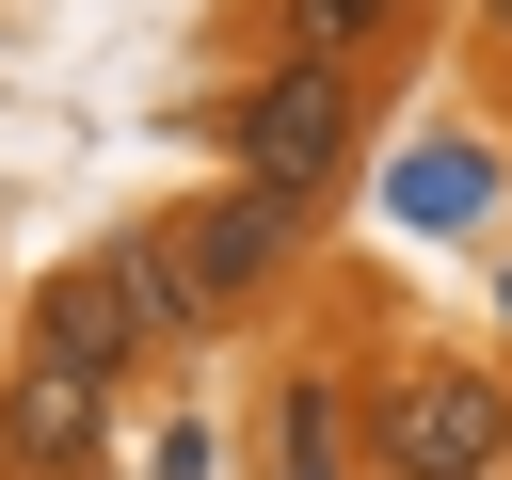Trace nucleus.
Listing matches in <instances>:
<instances>
[{
    "label": "nucleus",
    "mask_w": 512,
    "mask_h": 480,
    "mask_svg": "<svg viewBox=\"0 0 512 480\" xmlns=\"http://www.w3.org/2000/svg\"><path fill=\"white\" fill-rule=\"evenodd\" d=\"M400 16H416V0H272L288 64H368V48H400Z\"/></svg>",
    "instance_id": "423d86ee"
},
{
    "label": "nucleus",
    "mask_w": 512,
    "mask_h": 480,
    "mask_svg": "<svg viewBox=\"0 0 512 480\" xmlns=\"http://www.w3.org/2000/svg\"><path fill=\"white\" fill-rule=\"evenodd\" d=\"M352 128H368V112H352V64H272V80L224 96V160H240L256 192H304V208L352 176Z\"/></svg>",
    "instance_id": "7ed1b4c3"
},
{
    "label": "nucleus",
    "mask_w": 512,
    "mask_h": 480,
    "mask_svg": "<svg viewBox=\"0 0 512 480\" xmlns=\"http://www.w3.org/2000/svg\"><path fill=\"white\" fill-rule=\"evenodd\" d=\"M480 32H496V48H512V0H480Z\"/></svg>",
    "instance_id": "6e6552de"
},
{
    "label": "nucleus",
    "mask_w": 512,
    "mask_h": 480,
    "mask_svg": "<svg viewBox=\"0 0 512 480\" xmlns=\"http://www.w3.org/2000/svg\"><path fill=\"white\" fill-rule=\"evenodd\" d=\"M144 336H176V288H160V256H144V240L64 256V272L32 288V352L96 368V384H128V352H144Z\"/></svg>",
    "instance_id": "20e7f679"
},
{
    "label": "nucleus",
    "mask_w": 512,
    "mask_h": 480,
    "mask_svg": "<svg viewBox=\"0 0 512 480\" xmlns=\"http://www.w3.org/2000/svg\"><path fill=\"white\" fill-rule=\"evenodd\" d=\"M288 480H336V400L288 384Z\"/></svg>",
    "instance_id": "0eeeda50"
},
{
    "label": "nucleus",
    "mask_w": 512,
    "mask_h": 480,
    "mask_svg": "<svg viewBox=\"0 0 512 480\" xmlns=\"http://www.w3.org/2000/svg\"><path fill=\"white\" fill-rule=\"evenodd\" d=\"M144 256H160V288H176V320H240L288 256H304V192H256V176H224V192H192L176 224H144Z\"/></svg>",
    "instance_id": "f257e3e1"
},
{
    "label": "nucleus",
    "mask_w": 512,
    "mask_h": 480,
    "mask_svg": "<svg viewBox=\"0 0 512 480\" xmlns=\"http://www.w3.org/2000/svg\"><path fill=\"white\" fill-rule=\"evenodd\" d=\"M368 464L384 480H496L512 464V384L496 368H384L368 384Z\"/></svg>",
    "instance_id": "f03ea898"
},
{
    "label": "nucleus",
    "mask_w": 512,
    "mask_h": 480,
    "mask_svg": "<svg viewBox=\"0 0 512 480\" xmlns=\"http://www.w3.org/2000/svg\"><path fill=\"white\" fill-rule=\"evenodd\" d=\"M96 416H112V384L16 336V368H0V464H48L64 480V464H96Z\"/></svg>",
    "instance_id": "39448f33"
},
{
    "label": "nucleus",
    "mask_w": 512,
    "mask_h": 480,
    "mask_svg": "<svg viewBox=\"0 0 512 480\" xmlns=\"http://www.w3.org/2000/svg\"><path fill=\"white\" fill-rule=\"evenodd\" d=\"M496 480H512V464H496Z\"/></svg>",
    "instance_id": "1a4fd4ad"
}]
</instances>
